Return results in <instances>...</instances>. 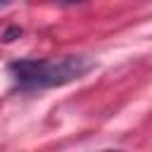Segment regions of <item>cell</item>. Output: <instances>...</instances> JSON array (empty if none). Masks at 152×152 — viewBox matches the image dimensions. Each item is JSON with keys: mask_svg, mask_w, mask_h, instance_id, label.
<instances>
[{"mask_svg": "<svg viewBox=\"0 0 152 152\" xmlns=\"http://www.w3.org/2000/svg\"><path fill=\"white\" fill-rule=\"evenodd\" d=\"M7 69L19 90H45L83 78L95 69V59L88 55H66L59 59H17Z\"/></svg>", "mask_w": 152, "mask_h": 152, "instance_id": "1", "label": "cell"}, {"mask_svg": "<svg viewBox=\"0 0 152 152\" xmlns=\"http://www.w3.org/2000/svg\"><path fill=\"white\" fill-rule=\"evenodd\" d=\"M17 36H21V28H19V26H12V28H7V31L2 33V40L10 43V40H14Z\"/></svg>", "mask_w": 152, "mask_h": 152, "instance_id": "2", "label": "cell"}, {"mask_svg": "<svg viewBox=\"0 0 152 152\" xmlns=\"http://www.w3.org/2000/svg\"><path fill=\"white\" fill-rule=\"evenodd\" d=\"M62 2H69L71 5V2H83V0H62Z\"/></svg>", "mask_w": 152, "mask_h": 152, "instance_id": "3", "label": "cell"}, {"mask_svg": "<svg viewBox=\"0 0 152 152\" xmlns=\"http://www.w3.org/2000/svg\"><path fill=\"white\" fill-rule=\"evenodd\" d=\"M10 2H12V0H0V5H10Z\"/></svg>", "mask_w": 152, "mask_h": 152, "instance_id": "4", "label": "cell"}]
</instances>
